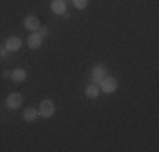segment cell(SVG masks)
<instances>
[{
    "mask_svg": "<svg viewBox=\"0 0 159 152\" xmlns=\"http://www.w3.org/2000/svg\"><path fill=\"white\" fill-rule=\"evenodd\" d=\"M36 118H37V110H36V108H32V106H29V108L24 112V120L34 122Z\"/></svg>",
    "mask_w": 159,
    "mask_h": 152,
    "instance_id": "cell-8",
    "label": "cell"
},
{
    "mask_svg": "<svg viewBox=\"0 0 159 152\" xmlns=\"http://www.w3.org/2000/svg\"><path fill=\"white\" fill-rule=\"evenodd\" d=\"M86 3H88V0H73V5L76 9H85Z\"/></svg>",
    "mask_w": 159,
    "mask_h": 152,
    "instance_id": "cell-12",
    "label": "cell"
},
{
    "mask_svg": "<svg viewBox=\"0 0 159 152\" xmlns=\"http://www.w3.org/2000/svg\"><path fill=\"white\" fill-rule=\"evenodd\" d=\"M51 9L54 10L56 14H64L66 12V5H64V2H61V0H54V2L51 3Z\"/></svg>",
    "mask_w": 159,
    "mask_h": 152,
    "instance_id": "cell-7",
    "label": "cell"
},
{
    "mask_svg": "<svg viewBox=\"0 0 159 152\" xmlns=\"http://www.w3.org/2000/svg\"><path fill=\"white\" fill-rule=\"evenodd\" d=\"M20 105H22V96H20V93H12V95H9V96H7V106H9V108L16 110V108H19Z\"/></svg>",
    "mask_w": 159,
    "mask_h": 152,
    "instance_id": "cell-3",
    "label": "cell"
},
{
    "mask_svg": "<svg viewBox=\"0 0 159 152\" xmlns=\"http://www.w3.org/2000/svg\"><path fill=\"white\" fill-rule=\"evenodd\" d=\"M39 113H41L43 117H46V118L52 117V115H54V103H52L51 100L41 101V105H39Z\"/></svg>",
    "mask_w": 159,
    "mask_h": 152,
    "instance_id": "cell-1",
    "label": "cell"
},
{
    "mask_svg": "<svg viewBox=\"0 0 159 152\" xmlns=\"http://www.w3.org/2000/svg\"><path fill=\"white\" fill-rule=\"evenodd\" d=\"M24 25H25V29H29V30H32V32H36V30L41 27V22H39V19H37V17H34V15H29V17L24 20Z\"/></svg>",
    "mask_w": 159,
    "mask_h": 152,
    "instance_id": "cell-4",
    "label": "cell"
},
{
    "mask_svg": "<svg viewBox=\"0 0 159 152\" xmlns=\"http://www.w3.org/2000/svg\"><path fill=\"white\" fill-rule=\"evenodd\" d=\"M61 2H68V0H61Z\"/></svg>",
    "mask_w": 159,
    "mask_h": 152,
    "instance_id": "cell-13",
    "label": "cell"
},
{
    "mask_svg": "<svg viewBox=\"0 0 159 152\" xmlns=\"http://www.w3.org/2000/svg\"><path fill=\"white\" fill-rule=\"evenodd\" d=\"M5 46H7L9 51H17V49L20 47V39H19V37H9Z\"/></svg>",
    "mask_w": 159,
    "mask_h": 152,
    "instance_id": "cell-6",
    "label": "cell"
},
{
    "mask_svg": "<svg viewBox=\"0 0 159 152\" xmlns=\"http://www.w3.org/2000/svg\"><path fill=\"white\" fill-rule=\"evenodd\" d=\"M25 76H27V73H25L24 69H16L12 73V79H14V81H17V83H20V81H24V79H25Z\"/></svg>",
    "mask_w": 159,
    "mask_h": 152,
    "instance_id": "cell-10",
    "label": "cell"
},
{
    "mask_svg": "<svg viewBox=\"0 0 159 152\" xmlns=\"http://www.w3.org/2000/svg\"><path fill=\"white\" fill-rule=\"evenodd\" d=\"M100 83H102V90H103L105 93H113V91L117 90V79L112 78V76L103 78Z\"/></svg>",
    "mask_w": 159,
    "mask_h": 152,
    "instance_id": "cell-2",
    "label": "cell"
},
{
    "mask_svg": "<svg viewBox=\"0 0 159 152\" xmlns=\"http://www.w3.org/2000/svg\"><path fill=\"white\" fill-rule=\"evenodd\" d=\"M93 76H95V81L100 83L103 78H107V73H105V68L103 66H97L95 71H93Z\"/></svg>",
    "mask_w": 159,
    "mask_h": 152,
    "instance_id": "cell-9",
    "label": "cell"
},
{
    "mask_svg": "<svg viewBox=\"0 0 159 152\" xmlns=\"http://www.w3.org/2000/svg\"><path fill=\"white\" fill-rule=\"evenodd\" d=\"M27 44H29V47H31V49L41 47V44H43V36H41V34H37V32H32L31 37L27 39Z\"/></svg>",
    "mask_w": 159,
    "mask_h": 152,
    "instance_id": "cell-5",
    "label": "cell"
},
{
    "mask_svg": "<svg viewBox=\"0 0 159 152\" xmlns=\"http://www.w3.org/2000/svg\"><path fill=\"white\" fill-rule=\"evenodd\" d=\"M86 96L88 98H97L98 96V88L95 85H90L88 88H86Z\"/></svg>",
    "mask_w": 159,
    "mask_h": 152,
    "instance_id": "cell-11",
    "label": "cell"
}]
</instances>
